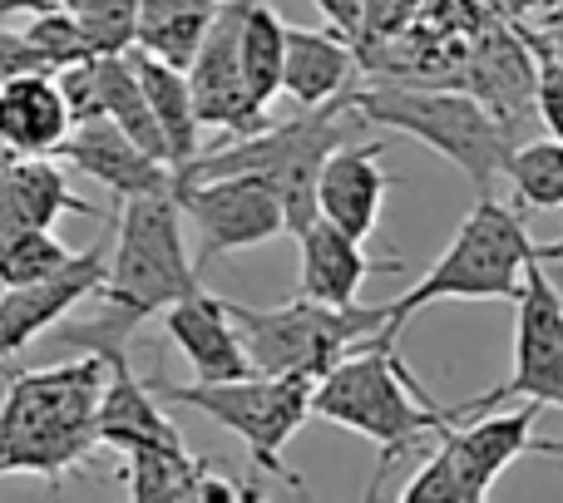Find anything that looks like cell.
<instances>
[{
    "instance_id": "6da1fadb",
    "label": "cell",
    "mask_w": 563,
    "mask_h": 503,
    "mask_svg": "<svg viewBox=\"0 0 563 503\" xmlns=\"http://www.w3.org/2000/svg\"><path fill=\"white\" fill-rule=\"evenodd\" d=\"M198 287V261L184 247V208L168 193L124 198L114 213V252H109L104 287L95 291L99 316L79 326H55L65 346L99 350L124 346L148 316H164L178 297Z\"/></svg>"
},
{
    "instance_id": "7a4b0ae2",
    "label": "cell",
    "mask_w": 563,
    "mask_h": 503,
    "mask_svg": "<svg viewBox=\"0 0 563 503\" xmlns=\"http://www.w3.org/2000/svg\"><path fill=\"white\" fill-rule=\"evenodd\" d=\"M104 356L85 350L79 360L10 376L0 400V479L35 474L59 479L99 449V390H104Z\"/></svg>"
},
{
    "instance_id": "3957f363",
    "label": "cell",
    "mask_w": 563,
    "mask_h": 503,
    "mask_svg": "<svg viewBox=\"0 0 563 503\" xmlns=\"http://www.w3.org/2000/svg\"><path fill=\"white\" fill-rule=\"evenodd\" d=\"M311 415L371 439L380 449V484L390 474V465L400 455H410L426 435H445L455 420H465V405H435L426 395V385L410 380L406 360L396 356V340L371 336L356 350H346L327 376H317Z\"/></svg>"
},
{
    "instance_id": "277c9868",
    "label": "cell",
    "mask_w": 563,
    "mask_h": 503,
    "mask_svg": "<svg viewBox=\"0 0 563 503\" xmlns=\"http://www.w3.org/2000/svg\"><path fill=\"white\" fill-rule=\"evenodd\" d=\"M361 109L351 104V89L341 99H327L317 109H301L287 124H273L267 119L253 134H228V144L203 148L184 174L174 178H223V174H253L263 178L282 203V223L297 237L301 227L317 217V178L321 164L336 144L361 134Z\"/></svg>"
},
{
    "instance_id": "5b68a950",
    "label": "cell",
    "mask_w": 563,
    "mask_h": 503,
    "mask_svg": "<svg viewBox=\"0 0 563 503\" xmlns=\"http://www.w3.org/2000/svg\"><path fill=\"white\" fill-rule=\"evenodd\" d=\"M351 104L366 124L396 128L426 144L430 154L450 158L479 193H489L515 154V134L499 114H489L470 89L460 85H406V79H380V85L351 89Z\"/></svg>"
},
{
    "instance_id": "8992f818",
    "label": "cell",
    "mask_w": 563,
    "mask_h": 503,
    "mask_svg": "<svg viewBox=\"0 0 563 503\" xmlns=\"http://www.w3.org/2000/svg\"><path fill=\"white\" fill-rule=\"evenodd\" d=\"M529 257H534V243H529L525 213L499 203L495 193H479V203L470 208V217L460 223L445 257H440L406 297L386 301L380 340H400V331L426 306H435V301H515Z\"/></svg>"
},
{
    "instance_id": "52a82bcc",
    "label": "cell",
    "mask_w": 563,
    "mask_h": 503,
    "mask_svg": "<svg viewBox=\"0 0 563 503\" xmlns=\"http://www.w3.org/2000/svg\"><path fill=\"white\" fill-rule=\"evenodd\" d=\"M311 376H267V370H247L238 380H194V385H164L158 380V400L164 405H188L208 415L218 429L238 435L253 455L263 474H277L282 484L301 489V474L282 465V449L291 445L301 425L311 420Z\"/></svg>"
},
{
    "instance_id": "ba28073f",
    "label": "cell",
    "mask_w": 563,
    "mask_h": 503,
    "mask_svg": "<svg viewBox=\"0 0 563 503\" xmlns=\"http://www.w3.org/2000/svg\"><path fill=\"white\" fill-rule=\"evenodd\" d=\"M238 321V336L247 346L253 370L267 376H327L346 350H356L361 340L380 336L386 326V301L380 306H327V301H311L297 291V301H282V306H243V301H228Z\"/></svg>"
},
{
    "instance_id": "9c48e42d",
    "label": "cell",
    "mask_w": 563,
    "mask_h": 503,
    "mask_svg": "<svg viewBox=\"0 0 563 503\" xmlns=\"http://www.w3.org/2000/svg\"><path fill=\"white\" fill-rule=\"evenodd\" d=\"M534 420H539V405L525 400L509 415H485L465 429L450 425L440 435L435 455L406 479L400 499L406 503H479V499H489L499 474L519 455H529V449H544V455L563 459L559 439H534Z\"/></svg>"
},
{
    "instance_id": "30bf717a",
    "label": "cell",
    "mask_w": 563,
    "mask_h": 503,
    "mask_svg": "<svg viewBox=\"0 0 563 503\" xmlns=\"http://www.w3.org/2000/svg\"><path fill=\"white\" fill-rule=\"evenodd\" d=\"M174 198L184 217L198 227V267H213L218 257L243 247H263L287 233L277 193L253 174L223 178H174Z\"/></svg>"
},
{
    "instance_id": "8fae6325",
    "label": "cell",
    "mask_w": 563,
    "mask_h": 503,
    "mask_svg": "<svg viewBox=\"0 0 563 503\" xmlns=\"http://www.w3.org/2000/svg\"><path fill=\"white\" fill-rule=\"evenodd\" d=\"M534 400L539 410H563V297L549 281L544 261L529 257L515 297V376L485 400H470L465 415L499 405V400Z\"/></svg>"
},
{
    "instance_id": "7c38bea8",
    "label": "cell",
    "mask_w": 563,
    "mask_h": 503,
    "mask_svg": "<svg viewBox=\"0 0 563 503\" xmlns=\"http://www.w3.org/2000/svg\"><path fill=\"white\" fill-rule=\"evenodd\" d=\"M109 271V237L89 243L85 252L49 271L45 281H25V287H0V360L20 356L35 336L55 331L79 301H95Z\"/></svg>"
},
{
    "instance_id": "4fadbf2b",
    "label": "cell",
    "mask_w": 563,
    "mask_h": 503,
    "mask_svg": "<svg viewBox=\"0 0 563 503\" xmlns=\"http://www.w3.org/2000/svg\"><path fill=\"white\" fill-rule=\"evenodd\" d=\"M247 0H223L208 25L203 45H198L194 65H188V89L203 128H223V134H253L267 124V109L253 104L243 79V59H238V30H243Z\"/></svg>"
},
{
    "instance_id": "5bb4252c",
    "label": "cell",
    "mask_w": 563,
    "mask_h": 503,
    "mask_svg": "<svg viewBox=\"0 0 563 503\" xmlns=\"http://www.w3.org/2000/svg\"><path fill=\"white\" fill-rule=\"evenodd\" d=\"M460 85L499 114L509 128H519L534 114V89H539V49L529 40L525 20H495L479 35H470L465 49V79Z\"/></svg>"
},
{
    "instance_id": "9a60e30c",
    "label": "cell",
    "mask_w": 563,
    "mask_h": 503,
    "mask_svg": "<svg viewBox=\"0 0 563 503\" xmlns=\"http://www.w3.org/2000/svg\"><path fill=\"white\" fill-rule=\"evenodd\" d=\"M55 158L79 168L95 183H104L119 203L139 193H168L174 188V168L164 158H154L148 148H139L114 119H85V124H75L65 134V144L55 148Z\"/></svg>"
},
{
    "instance_id": "2e32d148",
    "label": "cell",
    "mask_w": 563,
    "mask_h": 503,
    "mask_svg": "<svg viewBox=\"0 0 563 503\" xmlns=\"http://www.w3.org/2000/svg\"><path fill=\"white\" fill-rule=\"evenodd\" d=\"M380 158H386V144H361V134L331 148L317 178V217H327L341 233L366 243L380 227V208H386V183H390Z\"/></svg>"
},
{
    "instance_id": "e0dca14e",
    "label": "cell",
    "mask_w": 563,
    "mask_h": 503,
    "mask_svg": "<svg viewBox=\"0 0 563 503\" xmlns=\"http://www.w3.org/2000/svg\"><path fill=\"white\" fill-rule=\"evenodd\" d=\"M164 331H168V340L184 350V360L194 366L198 380H238L253 370L233 311H228V301L213 297V291L194 287L188 297H178L174 306H164Z\"/></svg>"
},
{
    "instance_id": "ac0fdd59",
    "label": "cell",
    "mask_w": 563,
    "mask_h": 503,
    "mask_svg": "<svg viewBox=\"0 0 563 503\" xmlns=\"http://www.w3.org/2000/svg\"><path fill=\"white\" fill-rule=\"evenodd\" d=\"M104 356V390H99V445L104 449H148V445H184L174 420L164 415V400L148 380H139L124 360V346H99Z\"/></svg>"
},
{
    "instance_id": "d6986e66",
    "label": "cell",
    "mask_w": 563,
    "mask_h": 503,
    "mask_svg": "<svg viewBox=\"0 0 563 503\" xmlns=\"http://www.w3.org/2000/svg\"><path fill=\"white\" fill-rule=\"evenodd\" d=\"M297 247H301L297 291L311 301H327V306H351L366 277H390V271H400L396 257H366L361 237L341 233L327 217H311L297 233Z\"/></svg>"
},
{
    "instance_id": "ffe728a7",
    "label": "cell",
    "mask_w": 563,
    "mask_h": 503,
    "mask_svg": "<svg viewBox=\"0 0 563 503\" xmlns=\"http://www.w3.org/2000/svg\"><path fill=\"white\" fill-rule=\"evenodd\" d=\"M356 40L336 25H287V55H282V94L297 109H317L327 99H341L356 75Z\"/></svg>"
},
{
    "instance_id": "44dd1931",
    "label": "cell",
    "mask_w": 563,
    "mask_h": 503,
    "mask_svg": "<svg viewBox=\"0 0 563 503\" xmlns=\"http://www.w3.org/2000/svg\"><path fill=\"white\" fill-rule=\"evenodd\" d=\"M75 128L55 75H10L0 79V144L25 158H55Z\"/></svg>"
},
{
    "instance_id": "7402d4cb",
    "label": "cell",
    "mask_w": 563,
    "mask_h": 503,
    "mask_svg": "<svg viewBox=\"0 0 563 503\" xmlns=\"http://www.w3.org/2000/svg\"><path fill=\"white\" fill-rule=\"evenodd\" d=\"M59 213L99 217L79 193H69V178L49 158H10L0 164V233L15 227H55Z\"/></svg>"
},
{
    "instance_id": "603a6c76",
    "label": "cell",
    "mask_w": 563,
    "mask_h": 503,
    "mask_svg": "<svg viewBox=\"0 0 563 503\" xmlns=\"http://www.w3.org/2000/svg\"><path fill=\"white\" fill-rule=\"evenodd\" d=\"M129 55H134V69H139V79H144V94L158 119V134H164L168 168L184 174V168L203 154V119H198L194 89H188V69L168 65V59L148 55V49H129Z\"/></svg>"
},
{
    "instance_id": "cb8c5ba5",
    "label": "cell",
    "mask_w": 563,
    "mask_h": 503,
    "mask_svg": "<svg viewBox=\"0 0 563 503\" xmlns=\"http://www.w3.org/2000/svg\"><path fill=\"white\" fill-rule=\"evenodd\" d=\"M203 459L188 455V445H148L129 449L119 484L134 503H198V479H203Z\"/></svg>"
},
{
    "instance_id": "d4e9b609",
    "label": "cell",
    "mask_w": 563,
    "mask_h": 503,
    "mask_svg": "<svg viewBox=\"0 0 563 503\" xmlns=\"http://www.w3.org/2000/svg\"><path fill=\"white\" fill-rule=\"evenodd\" d=\"M218 5H223V0H139L144 20H139L134 49H148V55L188 69L198 55V45H203L208 25H213Z\"/></svg>"
},
{
    "instance_id": "484cf974",
    "label": "cell",
    "mask_w": 563,
    "mask_h": 503,
    "mask_svg": "<svg viewBox=\"0 0 563 503\" xmlns=\"http://www.w3.org/2000/svg\"><path fill=\"white\" fill-rule=\"evenodd\" d=\"M282 55H287V20L267 0H247L243 30H238V59H243L247 94L257 109H267L282 94Z\"/></svg>"
},
{
    "instance_id": "4316f807",
    "label": "cell",
    "mask_w": 563,
    "mask_h": 503,
    "mask_svg": "<svg viewBox=\"0 0 563 503\" xmlns=\"http://www.w3.org/2000/svg\"><path fill=\"white\" fill-rule=\"evenodd\" d=\"M75 257L49 227H15L0 233V287H25V281H45Z\"/></svg>"
},
{
    "instance_id": "83f0119b",
    "label": "cell",
    "mask_w": 563,
    "mask_h": 503,
    "mask_svg": "<svg viewBox=\"0 0 563 503\" xmlns=\"http://www.w3.org/2000/svg\"><path fill=\"white\" fill-rule=\"evenodd\" d=\"M505 178L515 183V198L529 208H563V138L525 144L509 154Z\"/></svg>"
},
{
    "instance_id": "f1b7e54d",
    "label": "cell",
    "mask_w": 563,
    "mask_h": 503,
    "mask_svg": "<svg viewBox=\"0 0 563 503\" xmlns=\"http://www.w3.org/2000/svg\"><path fill=\"white\" fill-rule=\"evenodd\" d=\"M69 10L95 55H129L139 45V0H69Z\"/></svg>"
},
{
    "instance_id": "f546056e",
    "label": "cell",
    "mask_w": 563,
    "mask_h": 503,
    "mask_svg": "<svg viewBox=\"0 0 563 503\" xmlns=\"http://www.w3.org/2000/svg\"><path fill=\"white\" fill-rule=\"evenodd\" d=\"M25 40L40 49V55H45V65L55 69V75H59L65 65H75V59H89V55H95L69 5H49V10H40V15H30Z\"/></svg>"
},
{
    "instance_id": "4dcf8cb0",
    "label": "cell",
    "mask_w": 563,
    "mask_h": 503,
    "mask_svg": "<svg viewBox=\"0 0 563 503\" xmlns=\"http://www.w3.org/2000/svg\"><path fill=\"white\" fill-rule=\"evenodd\" d=\"M55 85H59V94H65L69 119H75V124H85V119H104V89H99V55L65 65V69L55 75Z\"/></svg>"
},
{
    "instance_id": "1f68e13d",
    "label": "cell",
    "mask_w": 563,
    "mask_h": 503,
    "mask_svg": "<svg viewBox=\"0 0 563 503\" xmlns=\"http://www.w3.org/2000/svg\"><path fill=\"white\" fill-rule=\"evenodd\" d=\"M430 0H361V35L356 45H371V40H390L400 30H410L420 15H426Z\"/></svg>"
},
{
    "instance_id": "d6a6232c",
    "label": "cell",
    "mask_w": 563,
    "mask_h": 503,
    "mask_svg": "<svg viewBox=\"0 0 563 503\" xmlns=\"http://www.w3.org/2000/svg\"><path fill=\"white\" fill-rule=\"evenodd\" d=\"M534 114L544 119V128L563 138V65L554 55H539V89H534Z\"/></svg>"
},
{
    "instance_id": "836d02e7",
    "label": "cell",
    "mask_w": 563,
    "mask_h": 503,
    "mask_svg": "<svg viewBox=\"0 0 563 503\" xmlns=\"http://www.w3.org/2000/svg\"><path fill=\"white\" fill-rule=\"evenodd\" d=\"M10 75H55V69H49L45 55L25 40V30L0 25V79H10Z\"/></svg>"
},
{
    "instance_id": "e575fe53",
    "label": "cell",
    "mask_w": 563,
    "mask_h": 503,
    "mask_svg": "<svg viewBox=\"0 0 563 503\" xmlns=\"http://www.w3.org/2000/svg\"><path fill=\"white\" fill-rule=\"evenodd\" d=\"M525 30H529V40H534L539 55H554L563 65V20L559 25H525Z\"/></svg>"
},
{
    "instance_id": "d590c367",
    "label": "cell",
    "mask_w": 563,
    "mask_h": 503,
    "mask_svg": "<svg viewBox=\"0 0 563 503\" xmlns=\"http://www.w3.org/2000/svg\"><path fill=\"white\" fill-rule=\"evenodd\" d=\"M49 5H59V0H0V20H10V15H40V10H49Z\"/></svg>"
},
{
    "instance_id": "8d00e7d4",
    "label": "cell",
    "mask_w": 563,
    "mask_h": 503,
    "mask_svg": "<svg viewBox=\"0 0 563 503\" xmlns=\"http://www.w3.org/2000/svg\"><path fill=\"white\" fill-rule=\"evenodd\" d=\"M563 20V0H539L534 5V25H559Z\"/></svg>"
},
{
    "instance_id": "74e56055",
    "label": "cell",
    "mask_w": 563,
    "mask_h": 503,
    "mask_svg": "<svg viewBox=\"0 0 563 503\" xmlns=\"http://www.w3.org/2000/svg\"><path fill=\"white\" fill-rule=\"evenodd\" d=\"M534 5H539V0H499V10H505V15H515V20H534Z\"/></svg>"
},
{
    "instance_id": "f35d334b",
    "label": "cell",
    "mask_w": 563,
    "mask_h": 503,
    "mask_svg": "<svg viewBox=\"0 0 563 503\" xmlns=\"http://www.w3.org/2000/svg\"><path fill=\"white\" fill-rule=\"evenodd\" d=\"M534 257H539V261H563V243H544V247H534Z\"/></svg>"
},
{
    "instance_id": "ab89813d",
    "label": "cell",
    "mask_w": 563,
    "mask_h": 503,
    "mask_svg": "<svg viewBox=\"0 0 563 503\" xmlns=\"http://www.w3.org/2000/svg\"><path fill=\"white\" fill-rule=\"evenodd\" d=\"M59 5H69V0H59Z\"/></svg>"
}]
</instances>
